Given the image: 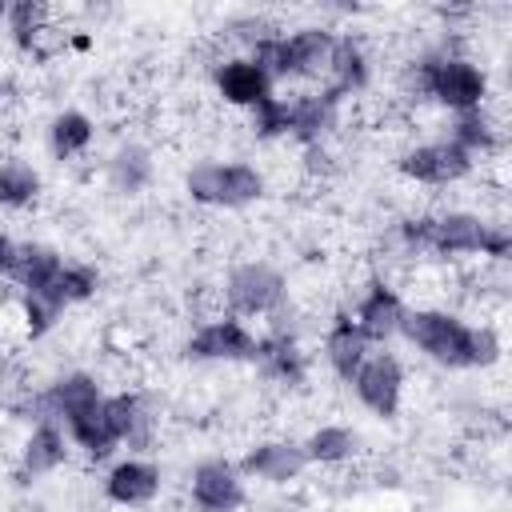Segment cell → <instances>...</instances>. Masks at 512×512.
I'll return each mask as SVG.
<instances>
[{
    "label": "cell",
    "instance_id": "3957f363",
    "mask_svg": "<svg viewBox=\"0 0 512 512\" xmlns=\"http://www.w3.org/2000/svg\"><path fill=\"white\" fill-rule=\"evenodd\" d=\"M336 32L328 24H300V28H272L252 40L244 52L272 76V84H320Z\"/></svg>",
    "mask_w": 512,
    "mask_h": 512
},
{
    "label": "cell",
    "instance_id": "4dcf8cb0",
    "mask_svg": "<svg viewBox=\"0 0 512 512\" xmlns=\"http://www.w3.org/2000/svg\"><path fill=\"white\" fill-rule=\"evenodd\" d=\"M64 44H68L72 52H80V56H84V52H92V48H96V36H88L84 28H76V32H68V36H64Z\"/></svg>",
    "mask_w": 512,
    "mask_h": 512
},
{
    "label": "cell",
    "instance_id": "83f0119b",
    "mask_svg": "<svg viewBox=\"0 0 512 512\" xmlns=\"http://www.w3.org/2000/svg\"><path fill=\"white\" fill-rule=\"evenodd\" d=\"M100 284H104V276H100L96 264H88V260H64L52 292L60 296L64 308H76V304H88L100 292Z\"/></svg>",
    "mask_w": 512,
    "mask_h": 512
},
{
    "label": "cell",
    "instance_id": "ac0fdd59",
    "mask_svg": "<svg viewBox=\"0 0 512 512\" xmlns=\"http://www.w3.org/2000/svg\"><path fill=\"white\" fill-rule=\"evenodd\" d=\"M324 88H332L340 100H352L360 92H368L372 84V56H368V44L352 32H336L332 40V56H328V68H324Z\"/></svg>",
    "mask_w": 512,
    "mask_h": 512
},
{
    "label": "cell",
    "instance_id": "44dd1931",
    "mask_svg": "<svg viewBox=\"0 0 512 512\" xmlns=\"http://www.w3.org/2000/svg\"><path fill=\"white\" fill-rule=\"evenodd\" d=\"M104 180L116 196H140L152 188L156 180V156L148 144L140 140H124L112 148V156L104 160Z\"/></svg>",
    "mask_w": 512,
    "mask_h": 512
},
{
    "label": "cell",
    "instance_id": "ffe728a7",
    "mask_svg": "<svg viewBox=\"0 0 512 512\" xmlns=\"http://www.w3.org/2000/svg\"><path fill=\"white\" fill-rule=\"evenodd\" d=\"M460 152H468L476 164L500 156L504 148V128H500V116L484 104V108H472V112H456L448 132H444Z\"/></svg>",
    "mask_w": 512,
    "mask_h": 512
},
{
    "label": "cell",
    "instance_id": "4316f807",
    "mask_svg": "<svg viewBox=\"0 0 512 512\" xmlns=\"http://www.w3.org/2000/svg\"><path fill=\"white\" fill-rule=\"evenodd\" d=\"M64 312L68 308L60 304V296L52 288H44V292H20V304H16V316H20V328H24L28 340L48 336L64 320Z\"/></svg>",
    "mask_w": 512,
    "mask_h": 512
},
{
    "label": "cell",
    "instance_id": "30bf717a",
    "mask_svg": "<svg viewBox=\"0 0 512 512\" xmlns=\"http://www.w3.org/2000/svg\"><path fill=\"white\" fill-rule=\"evenodd\" d=\"M252 368H256L268 384L288 388V392H296V388L308 384V352H304L300 336H296L292 328H284V316L272 320V324L260 332Z\"/></svg>",
    "mask_w": 512,
    "mask_h": 512
},
{
    "label": "cell",
    "instance_id": "d4e9b609",
    "mask_svg": "<svg viewBox=\"0 0 512 512\" xmlns=\"http://www.w3.org/2000/svg\"><path fill=\"white\" fill-rule=\"evenodd\" d=\"M44 192V176L32 160L24 156H4L0 160V208L4 212H24L40 200Z\"/></svg>",
    "mask_w": 512,
    "mask_h": 512
},
{
    "label": "cell",
    "instance_id": "9c48e42d",
    "mask_svg": "<svg viewBox=\"0 0 512 512\" xmlns=\"http://www.w3.org/2000/svg\"><path fill=\"white\" fill-rule=\"evenodd\" d=\"M188 500L196 512H240L248 504V480L236 460L204 456L188 468Z\"/></svg>",
    "mask_w": 512,
    "mask_h": 512
},
{
    "label": "cell",
    "instance_id": "7402d4cb",
    "mask_svg": "<svg viewBox=\"0 0 512 512\" xmlns=\"http://www.w3.org/2000/svg\"><path fill=\"white\" fill-rule=\"evenodd\" d=\"M304 456H308V468H344L360 456V432L352 424H340V420H328V424H316L304 440H300Z\"/></svg>",
    "mask_w": 512,
    "mask_h": 512
},
{
    "label": "cell",
    "instance_id": "7a4b0ae2",
    "mask_svg": "<svg viewBox=\"0 0 512 512\" xmlns=\"http://www.w3.org/2000/svg\"><path fill=\"white\" fill-rule=\"evenodd\" d=\"M408 92L416 100H432L444 112H472L484 108L492 100V76L480 60H472L468 52H456L448 44L420 52L408 64Z\"/></svg>",
    "mask_w": 512,
    "mask_h": 512
},
{
    "label": "cell",
    "instance_id": "6da1fadb",
    "mask_svg": "<svg viewBox=\"0 0 512 512\" xmlns=\"http://www.w3.org/2000/svg\"><path fill=\"white\" fill-rule=\"evenodd\" d=\"M400 336L432 364L448 372H488L504 360V340L496 324H468L460 312L440 304H408Z\"/></svg>",
    "mask_w": 512,
    "mask_h": 512
},
{
    "label": "cell",
    "instance_id": "5bb4252c",
    "mask_svg": "<svg viewBox=\"0 0 512 512\" xmlns=\"http://www.w3.org/2000/svg\"><path fill=\"white\" fill-rule=\"evenodd\" d=\"M340 108L344 100L324 84L292 92L288 96V140H296L300 148H320L340 124Z\"/></svg>",
    "mask_w": 512,
    "mask_h": 512
},
{
    "label": "cell",
    "instance_id": "8fae6325",
    "mask_svg": "<svg viewBox=\"0 0 512 512\" xmlns=\"http://www.w3.org/2000/svg\"><path fill=\"white\" fill-rule=\"evenodd\" d=\"M236 468L244 480H256L268 488H288L308 472V456H304L300 440H292V436H264L240 452Z\"/></svg>",
    "mask_w": 512,
    "mask_h": 512
},
{
    "label": "cell",
    "instance_id": "603a6c76",
    "mask_svg": "<svg viewBox=\"0 0 512 512\" xmlns=\"http://www.w3.org/2000/svg\"><path fill=\"white\" fill-rule=\"evenodd\" d=\"M60 268H64L60 248H52L44 240H24V244H16V260H12L8 280L16 284V292H44L56 284Z\"/></svg>",
    "mask_w": 512,
    "mask_h": 512
},
{
    "label": "cell",
    "instance_id": "d6986e66",
    "mask_svg": "<svg viewBox=\"0 0 512 512\" xmlns=\"http://www.w3.org/2000/svg\"><path fill=\"white\" fill-rule=\"evenodd\" d=\"M368 352H372V344L364 340V332L356 328V320L348 316V308H336L332 320H328V328H324V336H320V356H324L328 372L348 384L356 376V368L364 364Z\"/></svg>",
    "mask_w": 512,
    "mask_h": 512
},
{
    "label": "cell",
    "instance_id": "2e32d148",
    "mask_svg": "<svg viewBox=\"0 0 512 512\" xmlns=\"http://www.w3.org/2000/svg\"><path fill=\"white\" fill-rule=\"evenodd\" d=\"M212 92L228 108L252 112L260 100H268L276 92V84H272V76L248 52H236V56H224V60L212 64Z\"/></svg>",
    "mask_w": 512,
    "mask_h": 512
},
{
    "label": "cell",
    "instance_id": "7c38bea8",
    "mask_svg": "<svg viewBox=\"0 0 512 512\" xmlns=\"http://www.w3.org/2000/svg\"><path fill=\"white\" fill-rule=\"evenodd\" d=\"M404 312H408V300H404L400 288H396L392 280H384V276H372V280L360 288L356 304L348 308V316L356 320V328L364 332V340H368V344H380V348H384L392 336H400Z\"/></svg>",
    "mask_w": 512,
    "mask_h": 512
},
{
    "label": "cell",
    "instance_id": "f1b7e54d",
    "mask_svg": "<svg viewBox=\"0 0 512 512\" xmlns=\"http://www.w3.org/2000/svg\"><path fill=\"white\" fill-rule=\"evenodd\" d=\"M248 128L256 140H288V96L272 92L248 112Z\"/></svg>",
    "mask_w": 512,
    "mask_h": 512
},
{
    "label": "cell",
    "instance_id": "cb8c5ba5",
    "mask_svg": "<svg viewBox=\"0 0 512 512\" xmlns=\"http://www.w3.org/2000/svg\"><path fill=\"white\" fill-rule=\"evenodd\" d=\"M48 152L52 160L68 164V160H80L88 156V148L96 144V120L84 112V108H60L52 120H48Z\"/></svg>",
    "mask_w": 512,
    "mask_h": 512
},
{
    "label": "cell",
    "instance_id": "277c9868",
    "mask_svg": "<svg viewBox=\"0 0 512 512\" xmlns=\"http://www.w3.org/2000/svg\"><path fill=\"white\" fill-rule=\"evenodd\" d=\"M268 192V180L256 164L248 160H196L184 172V196L200 208H220V212H240L260 204Z\"/></svg>",
    "mask_w": 512,
    "mask_h": 512
},
{
    "label": "cell",
    "instance_id": "4fadbf2b",
    "mask_svg": "<svg viewBox=\"0 0 512 512\" xmlns=\"http://www.w3.org/2000/svg\"><path fill=\"white\" fill-rule=\"evenodd\" d=\"M492 220L472 208H448L432 212V232H428V256L436 260H472L484 252Z\"/></svg>",
    "mask_w": 512,
    "mask_h": 512
},
{
    "label": "cell",
    "instance_id": "1f68e13d",
    "mask_svg": "<svg viewBox=\"0 0 512 512\" xmlns=\"http://www.w3.org/2000/svg\"><path fill=\"white\" fill-rule=\"evenodd\" d=\"M8 20V0H0V24Z\"/></svg>",
    "mask_w": 512,
    "mask_h": 512
},
{
    "label": "cell",
    "instance_id": "e0dca14e",
    "mask_svg": "<svg viewBox=\"0 0 512 512\" xmlns=\"http://www.w3.org/2000/svg\"><path fill=\"white\" fill-rule=\"evenodd\" d=\"M68 456H72V444H68L64 428L52 424V420H36V424L28 428V436H24V444H20L16 476H20V484L44 480V476L60 472V468L68 464Z\"/></svg>",
    "mask_w": 512,
    "mask_h": 512
},
{
    "label": "cell",
    "instance_id": "ba28073f",
    "mask_svg": "<svg viewBox=\"0 0 512 512\" xmlns=\"http://www.w3.org/2000/svg\"><path fill=\"white\" fill-rule=\"evenodd\" d=\"M356 404L364 412H372L376 420H396L404 408V388H408V372L400 364L396 352L388 348H372L364 356V364L356 368V376L348 380Z\"/></svg>",
    "mask_w": 512,
    "mask_h": 512
},
{
    "label": "cell",
    "instance_id": "8992f818",
    "mask_svg": "<svg viewBox=\"0 0 512 512\" xmlns=\"http://www.w3.org/2000/svg\"><path fill=\"white\" fill-rule=\"evenodd\" d=\"M256 340H260V332L248 320L216 312V316L192 324V332L184 340V356L192 364H252Z\"/></svg>",
    "mask_w": 512,
    "mask_h": 512
},
{
    "label": "cell",
    "instance_id": "9a60e30c",
    "mask_svg": "<svg viewBox=\"0 0 512 512\" xmlns=\"http://www.w3.org/2000/svg\"><path fill=\"white\" fill-rule=\"evenodd\" d=\"M100 492L116 508H148L164 492V468L148 456H124V460L108 464Z\"/></svg>",
    "mask_w": 512,
    "mask_h": 512
},
{
    "label": "cell",
    "instance_id": "5b68a950",
    "mask_svg": "<svg viewBox=\"0 0 512 512\" xmlns=\"http://www.w3.org/2000/svg\"><path fill=\"white\" fill-rule=\"evenodd\" d=\"M220 300L228 316L272 324L288 308V276L268 260H236L220 280Z\"/></svg>",
    "mask_w": 512,
    "mask_h": 512
},
{
    "label": "cell",
    "instance_id": "52a82bcc",
    "mask_svg": "<svg viewBox=\"0 0 512 512\" xmlns=\"http://www.w3.org/2000/svg\"><path fill=\"white\" fill-rule=\"evenodd\" d=\"M480 164L460 152L448 136H436V140H420V144H408L400 148L396 156V172L408 180V184H420V188H452V184H464Z\"/></svg>",
    "mask_w": 512,
    "mask_h": 512
},
{
    "label": "cell",
    "instance_id": "484cf974",
    "mask_svg": "<svg viewBox=\"0 0 512 512\" xmlns=\"http://www.w3.org/2000/svg\"><path fill=\"white\" fill-rule=\"evenodd\" d=\"M4 28H8V36L20 52H36L40 40L52 32V8L40 4V0H16V4H8Z\"/></svg>",
    "mask_w": 512,
    "mask_h": 512
},
{
    "label": "cell",
    "instance_id": "f546056e",
    "mask_svg": "<svg viewBox=\"0 0 512 512\" xmlns=\"http://www.w3.org/2000/svg\"><path fill=\"white\" fill-rule=\"evenodd\" d=\"M12 260H16V240H12L8 232H0V280H8Z\"/></svg>",
    "mask_w": 512,
    "mask_h": 512
}]
</instances>
